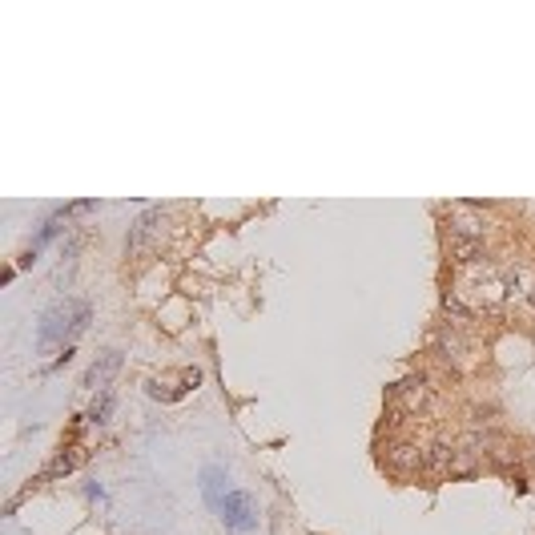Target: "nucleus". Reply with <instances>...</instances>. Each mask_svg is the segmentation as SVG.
Instances as JSON below:
<instances>
[{"instance_id":"obj_2","label":"nucleus","mask_w":535,"mask_h":535,"mask_svg":"<svg viewBox=\"0 0 535 535\" xmlns=\"http://www.w3.org/2000/svg\"><path fill=\"white\" fill-rule=\"evenodd\" d=\"M218 511H222V523L230 531H254L258 527V499L249 491H225Z\"/></svg>"},{"instance_id":"obj_5","label":"nucleus","mask_w":535,"mask_h":535,"mask_svg":"<svg viewBox=\"0 0 535 535\" xmlns=\"http://www.w3.org/2000/svg\"><path fill=\"white\" fill-rule=\"evenodd\" d=\"M451 254H455V266H475V261H483V242L479 237H451Z\"/></svg>"},{"instance_id":"obj_3","label":"nucleus","mask_w":535,"mask_h":535,"mask_svg":"<svg viewBox=\"0 0 535 535\" xmlns=\"http://www.w3.org/2000/svg\"><path fill=\"white\" fill-rule=\"evenodd\" d=\"M162 225H165V210H162V205H157V210H145V213L137 218V225L129 230V242H125V249H129L133 258H137V254H145V249L157 242Z\"/></svg>"},{"instance_id":"obj_1","label":"nucleus","mask_w":535,"mask_h":535,"mask_svg":"<svg viewBox=\"0 0 535 535\" xmlns=\"http://www.w3.org/2000/svg\"><path fill=\"white\" fill-rule=\"evenodd\" d=\"M89 326V302H57L52 310H45L40 318V350H52L61 347V342H73L81 330Z\"/></svg>"},{"instance_id":"obj_9","label":"nucleus","mask_w":535,"mask_h":535,"mask_svg":"<svg viewBox=\"0 0 535 535\" xmlns=\"http://www.w3.org/2000/svg\"><path fill=\"white\" fill-rule=\"evenodd\" d=\"M527 298H531V306H535V286H531V294H527Z\"/></svg>"},{"instance_id":"obj_6","label":"nucleus","mask_w":535,"mask_h":535,"mask_svg":"<svg viewBox=\"0 0 535 535\" xmlns=\"http://www.w3.org/2000/svg\"><path fill=\"white\" fill-rule=\"evenodd\" d=\"M222 479H225V475L222 471H218V467H210V471H205V499H210V503H213V507H222Z\"/></svg>"},{"instance_id":"obj_8","label":"nucleus","mask_w":535,"mask_h":535,"mask_svg":"<svg viewBox=\"0 0 535 535\" xmlns=\"http://www.w3.org/2000/svg\"><path fill=\"white\" fill-rule=\"evenodd\" d=\"M64 222H69V210H61V213H52L49 222H45V230H40V237L37 242H49V237H57L64 230Z\"/></svg>"},{"instance_id":"obj_4","label":"nucleus","mask_w":535,"mask_h":535,"mask_svg":"<svg viewBox=\"0 0 535 535\" xmlns=\"http://www.w3.org/2000/svg\"><path fill=\"white\" fill-rule=\"evenodd\" d=\"M117 371H121V354H117V350H105V354H97V362L89 366L85 386L93 390V395H101V390H109V383H113V374Z\"/></svg>"},{"instance_id":"obj_7","label":"nucleus","mask_w":535,"mask_h":535,"mask_svg":"<svg viewBox=\"0 0 535 535\" xmlns=\"http://www.w3.org/2000/svg\"><path fill=\"white\" fill-rule=\"evenodd\" d=\"M109 411H113V390H101L97 402H93V411H89V419H93V423H109Z\"/></svg>"}]
</instances>
